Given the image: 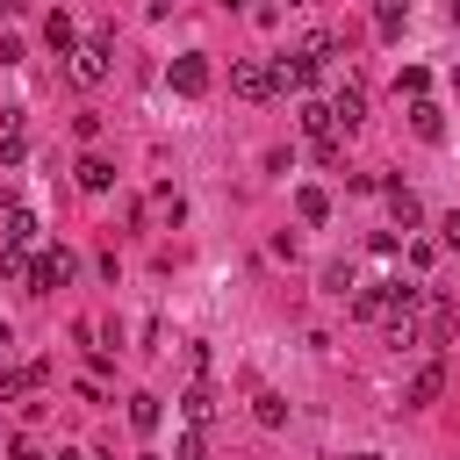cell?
Wrapping results in <instances>:
<instances>
[{"mask_svg": "<svg viewBox=\"0 0 460 460\" xmlns=\"http://www.w3.org/2000/svg\"><path fill=\"white\" fill-rule=\"evenodd\" d=\"M0 237H7L14 252H22V244L36 237V216H29V208H7V216H0Z\"/></svg>", "mask_w": 460, "mask_h": 460, "instance_id": "4fadbf2b", "label": "cell"}, {"mask_svg": "<svg viewBox=\"0 0 460 460\" xmlns=\"http://www.w3.org/2000/svg\"><path fill=\"white\" fill-rule=\"evenodd\" d=\"M14 7H22V0H0V22H7V14H14Z\"/></svg>", "mask_w": 460, "mask_h": 460, "instance_id": "cb8c5ba5", "label": "cell"}, {"mask_svg": "<svg viewBox=\"0 0 460 460\" xmlns=\"http://www.w3.org/2000/svg\"><path fill=\"white\" fill-rule=\"evenodd\" d=\"M402 22H410V0H374V29L381 36H402Z\"/></svg>", "mask_w": 460, "mask_h": 460, "instance_id": "2e32d148", "label": "cell"}, {"mask_svg": "<svg viewBox=\"0 0 460 460\" xmlns=\"http://www.w3.org/2000/svg\"><path fill=\"white\" fill-rule=\"evenodd\" d=\"M137 460H158V453H137Z\"/></svg>", "mask_w": 460, "mask_h": 460, "instance_id": "4316f807", "label": "cell"}, {"mask_svg": "<svg viewBox=\"0 0 460 460\" xmlns=\"http://www.w3.org/2000/svg\"><path fill=\"white\" fill-rule=\"evenodd\" d=\"M453 22H460V0H453Z\"/></svg>", "mask_w": 460, "mask_h": 460, "instance_id": "83f0119b", "label": "cell"}, {"mask_svg": "<svg viewBox=\"0 0 460 460\" xmlns=\"http://www.w3.org/2000/svg\"><path fill=\"white\" fill-rule=\"evenodd\" d=\"M72 79H79V86H101V79H108V36H93V43L72 50Z\"/></svg>", "mask_w": 460, "mask_h": 460, "instance_id": "3957f363", "label": "cell"}, {"mask_svg": "<svg viewBox=\"0 0 460 460\" xmlns=\"http://www.w3.org/2000/svg\"><path fill=\"white\" fill-rule=\"evenodd\" d=\"M438 388H446V359H431V367H417V381H410V410H424V402H438Z\"/></svg>", "mask_w": 460, "mask_h": 460, "instance_id": "ba28073f", "label": "cell"}, {"mask_svg": "<svg viewBox=\"0 0 460 460\" xmlns=\"http://www.w3.org/2000/svg\"><path fill=\"white\" fill-rule=\"evenodd\" d=\"M438 237H446V244L460 252V216H446V223H438Z\"/></svg>", "mask_w": 460, "mask_h": 460, "instance_id": "603a6c76", "label": "cell"}, {"mask_svg": "<svg viewBox=\"0 0 460 460\" xmlns=\"http://www.w3.org/2000/svg\"><path fill=\"white\" fill-rule=\"evenodd\" d=\"M295 216H302V223H323V216H331V194H323V187H295Z\"/></svg>", "mask_w": 460, "mask_h": 460, "instance_id": "8fae6325", "label": "cell"}, {"mask_svg": "<svg viewBox=\"0 0 460 460\" xmlns=\"http://www.w3.org/2000/svg\"><path fill=\"white\" fill-rule=\"evenodd\" d=\"M331 58H338V43H331V36H309L295 58H280V65H273V93H288V86H295V93H302V86H316Z\"/></svg>", "mask_w": 460, "mask_h": 460, "instance_id": "6da1fadb", "label": "cell"}, {"mask_svg": "<svg viewBox=\"0 0 460 460\" xmlns=\"http://www.w3.org/2000/svg\"><path fill=\"white\" fill-rule=\"evenodd\" d=\"M410 129H417L424 144H438V137H446V108H438V101H410Z\"/></svg>", "mask_w": 460, "mask_h": 460, "instance_id": "52a82bcc", "label": "cell"}, {"mask_svg": "<svg viewBox=\"0 0 460 460\" xmlns=\"http://www.w3.org/2000/svg\"><path fill=\"white\" fill-rule=\"evenodd\" d=\"M352 460H381V453H352Z\"/></svg>", "mask_w": 460, "mask_h": 460, "instance_id": "484cf974", "label": "cell"}, {"mask_svg": "<svg viewBox=\"0 0 460 460\" xmlns=\"http://www.w3.org/2000/svg\"><path fill=\"white\" fill-rule=\"evenodd\" d=\"M43 36H50V50H58V58H72V50H79V29H72V14H65V7L43 22Z\"/></svg>", "mask_w": 460, "mask_h": 460, "instance_id": "9c48e42d", "label": "cell"}, {"mask_svg": "<svg viewBox=\"0 0 460 460\" xmlns=\"http://www.w3.org/2000/svg\"><path fill=\"white\" fill-rule=\"evenodd\" d=\"M180 410H187V424L201 431V424L216 417V395H208V388H187V395H180Z\"/></svg>", "mask_w": 460, "mask_h": 460, "instance_id": "d6986e66", "label": "cell"}, {"mask_svg": "<svg viewBox=\"0 0 460 460\" xmlns=\"http://www.w3.org/2000/svg\"><path fill=\"white\" fill-rule=\"evenodd\" d=\"M165 79H172V93H180V101H201V93H208V58H201V50H180Z\"/></svg>", "mask_w": 460, "mask_h": 460, "instance_id": "7a4b0ae2", "label": "cell"}, {"mask_svg": "<svg viewBox=\"0 0 460 460\" xmlns=\"http://www.w3.org/2000/svg\"><path fill=\"white\" fill-rule=\"evenodd\" d=\"M0 273H7V280H29V259H22L14 244H7V252H0Z\"/></svg>", "mask_w": 460, "mask_h": 460, "instance_id": "7402d4cb", "label": "cell"}, {"mask_svg": "<svg viewBox=\"0 0 460 460\" xmlns=\"http://www.w3.org/2000/svg\"><path fill=\"white\" fill-rule=\"evenodd\" d=\"M129 424H137V431H158V424H165V402H158V395H129Z\"/></svg>", "mask_w": 460, "mask_h": 460, "instance_id": "9a60e30c", "label": "cell"}, {"mask_svg": "<svg viewBox=\"0 0 460 460\" xmlns=\"http://www.w3.org/2000/svg\"><path fill=\"white\" fill-rule=\"evenodd\" d=\"M230 7H252V0H230Z\"/></svg>", "mask_w": 460, "mask_h": 460, "instance_id": "f1b7e54d", "label": "cell"}, {"mask_svg": "<svg viewBox=\"0 0 460 460\" xmlns=\"http://www.w3.org/2000/svg\"><path fill=\"white\" fill-rule=\"evenodd\" d=\"M252 417H259L266 431H280V424H288V402H280L273 388H259V395H252Z\"/></svg>", "mask_w": 460, "mask_h": 460, "instance_id": "5bb4252c", "label": "cell"}, {"mask_svg": "<svg viewBox=\"0 0 460 460\" xmlns=\"http://www.w3.org/2000/svg\"><path fill=\"white\" fill-rule=\"evenodd\" d=\"M72 273H79V259H72V252H65V244H58V252H43V259H36V266H29V280H36V295H43V288H65V280H72Z\"/></svg>", "mask_w": 460, "mask_h": 460, "instance_id": "5b68a950", "label": "cell"}, {"mask_svg": "<svg viewBox=\"0 0 460 460\" xmlns=\"http://www.w3.org/2000/svg\"><path fill=\"white\" fill-rule=\"evenodd\" d=\"M58 460H93V453H58Z\"/></svg>", "mask_w": 460, "mask_h": 460, "instance_id": "d4e9b609", "label": "cell"}, {"mask_svg": "<svg viewBox=\"0 0 460 460\" xmlns=\"http://www.w3.org/2000/svg\"><path fill=\"white\" fill-rule=\"evenodd\" d=\"M172 460H208V446H201V431H194V424L172 438Z\"/></svg>", "mask_w": 460, "mask_h": 460, "instance_id": "ffe728a7", "label": "cell"}, {"mask_svg": "<svg viewBox=\"0 0 460 460\" xmlns=\"http://www.w3.org/2000/svg\"><path fill=\"white\" fill-rule=\"evenodd\" d=\"M302 137H309V144L338 137V122H331V108H323V101H302Z\"/></svg>", "mask_w": 460, "mask_h": 460, "instance_id": "30bf717a", "label": "cell"}, {"mask_svg": "<svg viewBox=\"0 0 460 460\" xmlns=\"http://www.w3.org/2000/svg\"><path fill=\"white\" fill-rule=\"evenodd\" d=\"M395 86H402L410 101H424V86H431V72H424V65H402V79H395Z\"/></svg>", "mask_w": 460, "mask_h": 460, "instance_id": "44dd1931", "label": "cell"}, {"mask_svg": "<svg viewBox=\"0 0 460 460\" xmlns=\"http://www.w3.org/2000/svg\"><path fill=\"white\" fill-rule=\"evenodd\" d=\"M230 93H237V101H266V93H273V65H252V58L230 65Z\"/></svg>", "mask_w": 460, "mask_h": 460, "instance_id": "277c9868", "label": "cell"}, {"mask_svg": "<svg viewBox=\"0 0 460 460\" xmlns=\"http://www.w3.org/2000/svg\"><path fill=\"white\" fill-rule=\"evenodd\" d=\"M79 187H86V194L115 187V165H108V158H79Z\"/></svg>", "mask_w": 460, "mask_h": 460, "instance_id": "e0dca14e", "label": "cell"}, {"mask_svg": "<svg viewBox=\"0 0 460 460\" xmlns=\"http://www.w3.org/2000/svg\"><path fill=\"white\" fill-rule=\"evenodd\" d=\"M331 122H338V129H359V122H367V93H359L352 79L331 93Z\"/></svg>", "mask_w": 460, "mask_h": 460, "instance_id": "8992f818", "label": "cell"}, {"mask_svg": "<svg viewBox=\"0 0 460 460\" xmlns=\"http://www.w3.org/2000/svg\"><path fill=\"white\" fill-rule=\"evenodd\" d=\"M381 194H388V208H395V223H402V230H410V223H417V216H424V208H417V194H410V187H402V180H388V187H381Z\"/></svg>", "mask_w": 460, "mask_h": 460, "instance_id": "7c38bea8", "label": "cell"}, {"mask_svg": "<svg viewBox=\"0 0 460 460\" xmlns=\"http://www.w3.org/2000/svg\"><path fill=\"white\" fill-rule=\"evenodd\" d=\"M352 288H359V273H352L345 259H331V266H323V295H338V302H345Z\"/></svg>", "mask_w": 460, "mask_h": 460, "instance_id": "ac0fdd59", "label": "cell"}]
</instances>
